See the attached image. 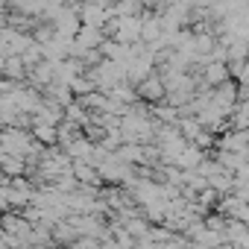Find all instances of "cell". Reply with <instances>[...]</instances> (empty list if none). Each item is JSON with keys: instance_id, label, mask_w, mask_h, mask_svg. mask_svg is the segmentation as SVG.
<instances>
[{"instance_id": "obj_1", "label": "cell", "mask_w": 249, "mask_h": 249, "mask_svg": "<svg viewBox=\"0 0 249 249\" xmlns=\"http://www.w3.org/2000/svg\"><path fill=\"white\" fill-rule=\"evenodd\" d=\"M208 82H226L229 79V68L223 65V62H214V65H208Z\"/></svg>"}]
</instances>
